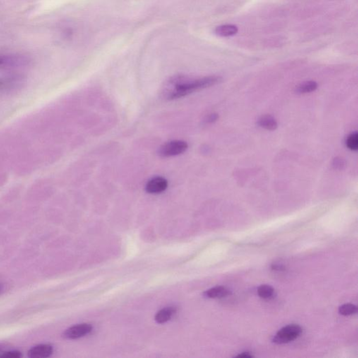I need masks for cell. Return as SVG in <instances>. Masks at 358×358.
<instances>
[{
  "instance_id": "obj_20",
  "label": "cell",
  "mask_w": 358,
  "mask_h": 358,
  "mask_svg": "<svg viewBox=\"0 0 358 358\" xmlns=\"http://www.w3.org/2000/svg\"><path fill=\"white\" fill-rule=\"evenodd\" d=\"M236 358H253V355H251V354H250V353L244 352V353H242V354L237 355V356H236Z\"/></svg>"
},
{
  "instance_id": "obj_1",
  "label": "cell",
  "mask_w": 358,
  "mask_h": 358,
  "mask_svg": "<svg viewBox=\"0 0 358 358\" xmlns=\"http://www.w3.org/2000/svg\"><path fill=\"white\" fill-rule=\"evenodd\" d=\"M219 76H208L192 80L185 76H176L167 81L163 92L169 100L181 98L197 90L208 88L220 82Z\"/></svg>"
},
{
  "instance_id": "obj_19",
  "label": "cell",
  "mask_w": 358,
  "mask_h": 358,
  "mask_svg": "<svg viewBox=\"0 0 358 358\" xmlns=\"http://www.w3.org/2000/svg\"><path fill=\"white\" fill-rule=\"evenodd\" d=\"M217 118H218V116H217V114H211L210 115V116H208V117L207 118L206 122L207 123H212L215 122V121H217Z\"/></svg>"
},
{
  "instance_id": "obj_5",
  "label": "cell",
  "mask_w": 358,
  "mask_h": 358,
  "mask_svg": "<svg viewBox=\"0 0 358 358\" xmlns=\"http://www.w3.org/2000/svg\"><path fill=\"white\" fill-rule=\"evenodd\" d=\"M92 330V327L90 324H79L68 329L63 334V337L68 339H79L89 335Z\"/></svg>"
},
{
  "instance_id": "obj_16",
  "label": "cell",
  "mask_w": 358,
  "mask_h": 358,
  "mask_svg": "<svg viewBox=\"0 0 358 358\" xmlns=\"http://www.w3.org/2000/svg\"><path fill=\"white\" fill-rule=\"evenodd\" d=\"M346 144L348 148L352 150H357L358 148V135L357 133L351 134L347 138Z\"/></svg>"
},
{
  "instance_id": "obj_14",
  "label": "cell",
  "mask_w": 358,
  "mask_h": 358,
  "mask_svg": "<svg viewBox=\"0 0 358 358\" xmlns=\"http://www.w3.org/2000/svg\"><path fill=\"white\" fill-rule=\"evenodd\" d=\"M258 294L263 299H270L275 294V289L269 285L260 286L258 289Z\"/></svg>"
},
{
  "instance_id": "obj_13",
  "label": "cell",
  "mask_w": 358,
  "mask_h": 358,
  "mask_svg": "<svg viewBox=\"0 0 358 358\" xmlns=\"http://www.w3.org/2000/svg\"><path fill=\"white\" fill-rule=\"evenodd\" d=\"M317 88H318V83L316 81L309 80V81L301 83L300 85L296 87L295 92L297 94L309 93V92L315 91Z\"/></svg>"
},
{
  "instance_id": "obj_23",
  "label": "cell",
  "mask_w": 358,
  "mask_h": 358,
  "mask_svg": "<svg viewBox=\"0 0 358 358\" xmlns=\"http://www.w3.org/2000/svg\"><path fill=\"white\" fill-rule=\"evenodd\" d=\"M1 352H2V351H1V348L0 347V354H1Z\"/></svg>"
},
{
  "instance_id": "obj_22",
  "label": "cell",
  "mask_w": 358,
  "mask_h": 358,
  "mask_svg": "<svg viewBox=\"0 0 358 358\" xmlns=\"http://www.w3.org/2000/svg\"><path fill=\"white\" fill-rule=\"evenodd\" d=\"M4 286L1 285V284H0V294L1 293V292H4Z\"/></svg>"
},
{
  "instance_id": "obj_18",
  "label": "cell",
  "mask_w": 358,
  "mask_h": 358,
  "mask_svg": "<svg viewBox=\"0 0 358 358\" xmlns=\"http://www.w3.org/2000/svg\"><path fill=\"white\" fill-rule=\"evenodd\" d=\"M333 167L337 169H343L346 167L345 160L340 157H336L333 160Z\"/></svg>"
},
{
  "instance_id": "obj_3",
  "label": "cell",
  "mask_w": 358,
  "mask_h": 358,
  "mask_svg": "<svg viewBox=\"0 0 358 358\" xmlns=\"http://www.w3.org/2000/svg\"><path fill=\"white\" fill-rule=\"evenodd\" d=\"M188 148V143L181 140H174L164 143L159 148L158 155L161 157H170L181 155Z\"/></svg>"
},
{
  "instance_id": "obj_6",
  "label": "cell",
  "mask_w": 358,
  "mask_h": 358,
  "mask_svg": "<svg viewBox=\"0 0 358 358\" xmlns=\"http://www.w3.org/2000/svg\"><path fill=\"white\" fill-rule=\"evenodd\" d=\"M168 182L167 179L161 176L152 178L149 180L145 185V191L150 194H159L167 189Z\"/></svg>"
},
{
  "instance_id": "obj_7",
  "label": "cell",
  "mask_w": 358,
  "mask_h": 358,
  "mask_svg": "<svg viewBox=\"0 0 358 358\" xmlns=\"http://www.w3.org/2000/svg\"><path fill=\"white\" fill-rule=\"evenodd\" d=\"M54 352V348L50 344H40L32 347L28 351V356L32 358H45L49 357Z\"/></svg>"
},
{
  "instance_id": "obj_21",
  "label": "cell",
  "mask_w": 358,
  "mask_h": 358,
  "mask_svg": "<svg viewBox=\"0 0 358 358\" xmlns=\"http://www.w3.org/2000/svg\"><path fill=\"white\" fill-rule=\"evenodd\" d=\"M272 268H273L274 270L277 271H282L285 270V269H284V265H280V264H275V265H273V266H272Z\"/></svg>"
},
{
  "instance_id": "obj_10",
  "label": "cell",
  "mask_w": 358,
  "mask_h": 358,
  "mask_svg": "<svg viewBox=\"0 0 358 358\" xmlns=\"http://www.w3.org/2000/svg\"><path fill=\"white\" fill-rule=\"evenodd\" d=\"M215 34L220 37H231L235 35L238 32L237 27L234 25H222L217 27L215 30Z\"/></svg>"
},
{
  "instance_id": "obj_17",
  "label": "cell",
  "mask_w": 358,
  "mask_h": 358,
  "mask_svg": "<svg viewBox=\"0 0 358 358\" xmlns=\"http://www.w3.org/2000/svg\"><path fill=\"white\" fill-rule=\"evenodd\" d=\"M21 356V353L18 351H6L0 354V358H19Z\"/></svg>"
},
{
  "instance_id": "obj_9",
  "label": "cell",
  "mask_w": 358,
  "mask_h": 358,
  "mask_svg": "<svg viewBox=\"0 0 358 358\" xmlns=\"http://www.w3.org/2000/svg\"><path fill=\"white\" fill-rule=\"evenodd\" d=\"M175 313L176 309L174 307L164 308L157 313L155 317V321L160 324L167 323L175 314Z\"/></svg>"
},
{
  "instance_id": "obj_2",
  "label": "cell",
  "mask_w": 358,
  "mask_h": 358,
  "mask_svg": "<svg viewBox=\"0 0 358 358\" xmlns=\"http://www.w3.org/2000/svg\"><path fill=\"white\" fill-rule=\"evenodd\" d=\"M302 329L297 325H289L281 329L274 337L273 342L277 344H287L300 336Z\"/></svg>"
},
{
  "instance_id": "obj_4",
  "label": "cell",
  "mask_w": 358,
  "mask_h": 358,
  "mask_svg": "<svg viewBox=\"0 0 358 358\" xmlns=\"http://www.w3.org/2000/svg\"><path fill=\"white\" fill-rule=\"evenodd\" d=\"M28 60L24 56L0 54V70L18 68L27 64Z\"/></svg>"
},
{
  "instance_id": "obj_12",
  "label": "cell",
  "mask_w": 358,
  "mask_h": 358,
  "mask_svg": "<svg viewBox=\"0 0 358 358\" xmlns=\"http://www.w3.org/2000/svg\"><path fill=\"white\" fill-rule=\"evenodd\" d=\"M21 80V78L18 76L0 78V90L15 88V86L19 85Z\"/></svg>"
},
{
  "instance_id": "obj_11",
  "label": "cell",
  "mask_w": 358,
  "mask_h": 358,
  "mask_svg": "<svg viewBox=\"0 0 358 358\" xmlns=\"http://www.w3.org/2000/svg\"><path fill=\"white\" fill-rule=\"evenodd\" d=\"M258 125L260 128L267 130H275L278 127L277 120L271 116H262L258 121Z\"/></svg>"
},
{
  "instance_id": "obj_15",
  "label": "cell",
  "mask_w": 358,
  "mask_h": 358,
  "mask_svg": "<svg viewBox=\"0 0 358 358\" xmlns=\"http://www.w3.org/2000/svg\"><path fill=\"white\" fill-rule=\"evenodd\" d=\"M358 307L353 304H345L341 306L339 309V312L343 316H351L357 313Z\"/></svg>"
},
{
  "instance_id": "obj_8",
  "label": "cell",
  "mask_w": 358,
  "mask_h": 358,
  "mask_svg": "<svg viewBox=\"0 0 358 358\" xmlns=\"http://www.w3.org/2000/svg\"><path fill=\"white\" fill-rule=\"evenodd\" d=\"M231 294L230 291L228 289L226 288L223 286H217L213 288H211L207 290L204 293V295L207 298L211 299H215V298H222L227 297Z\"/></svg>"
}]
</instances>
